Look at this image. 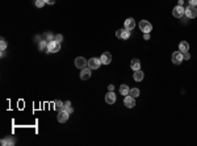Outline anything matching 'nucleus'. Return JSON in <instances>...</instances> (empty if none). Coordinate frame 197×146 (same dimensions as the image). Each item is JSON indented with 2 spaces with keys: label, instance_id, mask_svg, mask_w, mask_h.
<instances>
[{
  "label": "nucleus",
  "instance_id": "nucleus-1",
  "mask_svg": "<svg viewBox=\"0 0 197 146\" xmlns=\"http://www.w3.org/2000/svg\"><path fill=\"white\" fill-rule=\"evenodd\" d=\"M59 49H61V42H57L55 40L49 42V46H47V53H58Z\"/></svg>",
  "mask_w": 197,
  "mask_h": 146
},
{
  "label": "nucleus",
  "instance_id": "nucleus-2",
  "mask_svg": "<svg viewBox=\"0 0 197 146\" xmlns=\"http://www.w3.org/2000/svg\"><path fill=\"white\" fill-rule=\"evenodd\" d=\"M139 29H141L143 33H150L151 29H152V25L148 21H146V20H142V21L139 22Z\"/></svg>",
  "mask_w": 197,
  "mask_h": 146
},
{
  "label": "nucleus",
  "instance_id": "nucleus-3",
  "mask_svg": "<svg viewBox=\"0 0 197 146\" xmlns=\"http://www.w3.org/2000/svg\"><path fill=\"white\" fill-rule=\"evenodd\" d=\"M172 15L175 16L176 19H181L183 16L185 15V8L184 7H180V5H176L172 11Z\"/></svg>",
  "mask_w": 197,
  "mask_h": 146
},
{
  "label": "nucleus",
  "instance_id": "nucleus-4",
  "mask_svg": "<svg viewBox=\"0 0 197 146\" xmlns=\"http://www.w3.org/2000/svg\"><path fill=\"white\" fill-rule=\"evenodd\" d=\"M185 15H187V17H189V19L197 17V8L193 5H188L187 8H185Z\"/></svg>",
  "mask_w": 197,
  "mask_h": 146
},
{
  "label": "nucleus",
  "instance_id": "nucleus-5",
  "mask_svg": "<svg viewBox=\"0 0 197 146\" xmlns=\"http://www.w3.org/2000/svg\"><path fill=\"white\" fill-rule=\"evenodd\" d=\"M116 37L120 38V40H128L130 37V30H128V29H118L116 32Z\"/></svg>",
  "mask_w": 197,
  "mask_h": 146
},
{
  "label": "nucleus",
  "instance_id": "nucleus-6",
  "mask_svg": "<svg viewBox=\"0 0 197 146\" xmlns=\"http://www.w3.org/2000/svg\"><path fill=\"white\" fill-rule=\"evenodd\" d=\"M100 66H101V61H100V58H91L88 61V67L91 68V70H97Z\"/></svg>",
  "mask_w": 197,
  "mask_h": 146
},
{
  "label": "nucleus",
  "instance_id": "nucleus-7",
  "mask_svg": "<svg viewBox=\"0 0 197 146\" xmlns=\"http://www.w3.org/2000/svg\"><path fill=\"white\" fill-rule=\"evenodd\" d=\"M75 66L80 70H83V68H86V66H88V61H86V58H83V57H78L75 59Z\"/></svg>",
  "mask_w": 197,
  "mask_h": 146
},
{
  "label": "nucleus",
  "instance_id": "nucleus-8",
  "mask_svg": "<svg viewBox=\"0 0 197 146\" xmlns=\"http://www.w3.org/2000/svg\"><path fill=\"white\" fill-rule=\"evenodd\" d=\"M136 97L130 96V95H128V96H125V99H123V104H125V107L126 108H133V107L136 105Z\"/></svg>",
  "mask_w": 197,
  "mask_h": 146
},
{
  "label": "nucleus",
  "instance_id": "nucleus-9",
  "mask_svg": "<svg viewBox=\"0 0 197 146\" xmlns=\"http://www.w3.org/2000/svg\"><path fill=\"white\" fill-rule=\"evenodd\" d=\"M91 74H92V70L91 68H83L82 70V72H80V79L82 80H88L89 78H91Z\"/></svg>",
  "mask_w": 197,
  "mask_h": 146
},
{
  "label": "nucleus",
  "instance_id": "nucleus-10",
  "mask_svg": "<svg viewBox=\"0 0 197 146\" xmlns=\"http://www.w3.org/2000/svg\"><path fill=\"white\" fill-rule=\"evenodd\" d=\"M172 62L175 65H180L183 62V53L181 51H175L172 54Z\"/></svg>",
  "mask_w": 197,
  "mask_h": 146
},
{
  "label": "nucleus",
  "instance_id": "nucleus-11",
  "mask_svg": "<svg viewBox=\"0 0 197 146\" xmlns=\"http://www.w3.org/2000/svg\"><path fill=\"white\" fill-rule=\"evenodd\" d=\"M100 61H101L103 65H109V63L112 62V55L108 53V51H105V53L101 54V57H100Z\"/></svg>",
  "mask_w": 197,
  "mask_h": 146
},
{
  "label": "nucleus",
  "instance_id": "nucleus-12",
  "mask_svg": "<svg viewBox=\"0 0 197 146\" xmlns=\"http://www.w3.org/2000/svg\"><path fill=\"white\" fill-rule=\"evenodd\" d=\"M68 116H70V113L66 112L65 109H62V111L58 112V121L59 122H66L68 120Z\"/></svg>",
  "mask_w": 197,
  "mask_h": 146
},
{
  "label": "nucleus",
  "instance_id": "nucleus-13",
  "mask_svg": "<svg viewBox=\"0 0 197 146\" xmlns=\"http://www.w3.org/2000/svg\"><path fill=\"white\" fill-rule=\"evenodd\" d=\"M105 101L108 104H113L116 103V95H114V91H109L107 95H105Z\"/></svg>",
  "mask_w": 197,
  "mask_h": 146
},
{
  "label": "nucleus",
  "instance_id": "nucleus-14",
  "mask_svg": "<svg viewBox=\"0 0 197 146\" xmlns=\"http://www.w3.org/2000/svg\"><path fill=\"white\" fill-rule=\"evenodd\" d=\"M130 67H132L133 71L141 70V62H139V59H137V58L132 59V62H130Z\"/></svg>",
  "mask_w": 197,
  "mask_h": 146
},
{
  "label": "nucleus",
  "instance_id": "nucleus-15",
  "mask_svg": "<svg viewBox=\"0 0 197 146\" xmlns=\"http://www.w3.org/2000/svg\"><path fill=\"white\" fill-rule=\"evenodd\" d=\"M134 28H136V21H134V19H126V21H125V29L133 30Z\"/></svg>",
  "mask_w": 197,
  "mask_h": 146
},
{
  "label": "nucleus",
  "instance_id": "nucleus-16",
  "mask_svg": "<svg viewBox=\"0 0 197 146\" xmlns=\"http://www.w3.org/2000/svg\"><path fill=\"white\" fill-rule=\"evenodd\" d=\"M188 50H189V44H188L187 41H181V42L179 44V51H181V53H187Z\"/></svg>",
  "mask_w": 197,
  "mask_h": 146
},
{
  "label": "nucleus",
  "instance_id": "nucleus-17",
  "mask_svg": "<svg viewBox=\"0 0 197 146\" xmlns=\"http://www.w3.org/2000/svg\"><path fill=\"white\" fill-rule=\"evenodd\" d=\"M130 92V88L128 87L126 84H121V87H120V93L122 95V96H128Z\"/></svg>",
  "mask_w": 197,
  "mask_h": 146
},
{
  "label": "nucleus",
  "instance_id": "nucleus-18",
  "mask_svg": "<svg viewBox=\"0 0 197 146\" xmlns=\"http://www.w3.org/2000/svg\"><path fill=\"white\" fill-rule=\"evenodd\" d=\"M134 80L136 82H142V79H143V72L141 71V70H137V71H134Z\"/></svg>",
  "mask_w": 197,
  "mask_h": 146
},
{
  "label": "nucleus",
  "instance_id": "nucleus-19",
  "mask_svg": "<svg viewBox=\"0 0 197 146\" xmlns=\"http://www.w3.org/2000/svg\"><path fill=\"white\" fill-rule=\"evenodd\" d=\"M63 107H65V103H62L61 100H55L54 101V108H55V111H62L63 109Z\"/></svg>",
  "mask_w": 197,
  "mask_h": 146
},
{
  "label": "nucleus",
  "instance_id": "nucleus-20",
  "mask_svg": "<svg viewBox=\"0 0 197 146\" xmlns=\"http://www.w3.org/2000/svg\"><path fill=\"white\" fill-rule=\"evenodd\" d=\"M47 46H49V41H41L40 42V50H42V51H47Z\"/></svg>",
  "mask_w": 197,
  "mask_h": 146
},
{
  "label": "nucleus",
  "instance_id": "nucleus-21",
  "mask_svg": "<svg viewBox=\"0 0 197 146\" xmlns=\"http://www.w3.org/2000/svg\"><path fill=\"white\" fill-rule=\"evenodd\" d=\"M63 109H65L66 112H68L71 115V113L74 112V109H72V107H71V103L70 101H66L65 103V107H63Z\"/></svg>",
  "mask_w": 197,
  "mask_h": 146
},
{
  "label": "nucleus",
  "instance_id": "nucleus-22",
  "mask_svg": "<svg viewBox=\"0 0 197 146\" xmlns=\"http://www.w3.org/2000/svg\"><path fill=\"white\" fill-rule=\"evenodd\" d=\"M129 95H130V96H133V97L139 96V90H138V88H132V90H130V92H129Z\"/></svg>",
  "mask_w": 197,
  "mask_h": 146
},
{
  "label": "nucleus",
  "instance_id": "nucleus-23",
  "mask_svg": "<svg viewBox=\"0 0 197 146\" xmlns=\"http://www.w3.org/2000/svg\"><path fill=\"white\" fill-rule=\"evenodd\" d=\"M0 49H1V51L7 49V42H5V40H4V38H1V44H0Z\"/></svg>",
  "mask_w": 197,
  "mask_h": 146
},
{
  "label": "nucleus",
  "instance_id": "nucleus-24",
  "mask_svg": "<svg viewBox=\"0 0 197 146\" xmlns=\"http://www.w3.org/2000/svg\"><path fill=\"white\" fill-rule=\"evenodd\" d=\"M43 4H45V0H36V7H38V8L43 7Z\"/></svg>",
  "mask_w": 197,
  "mask_h": 146
},
{
  "label": "nucleus",
  "instance_id": "nucleus-25",
  "mask_svg": "<svg viewBox=\"0 0 197 146\" xmlns=\"http://www.w3.org/2000/svg\"><path fill=\"white\" fill-rule=\"evenodd\" d=\"M46 38H47V41H49V42H51V41H54V38H55V37H54L51 33H47L46 34Z\"/></svg>",
  "mask_w": 197,
  "mask_h": 146
},
{
  "label": "nucleus",
  "instance_id": "nucleus-26",
  "mask_svg": "<svg viewBox=\"0 0 197 146\" xmlns=\"http://www.w3.org/2000/svg\"><path fill=\"white\" fill-rule=\"evenodd\" d=\"M54 40H55L57 42H62V40H63V37H62L61 34H57V36H55V38H54Z\"/></svg>",
  "mask_w": 197,
  "mask_h": 146
},
{
  "label": "nucleus",
  "instance_id": "nucleus-27",
  "mask_svg": "<svg viewBox=\"0 0 197 146\" xmlns=\"http://www.w3.org/2000/svg\"><path fill=\"white\" fill-rule=\"evenodd\" d=\"M188 3H189V5L196 7L197 5V0H188Z\"/></svg>",
  "mask_w": 197,
  "mask_h": 146
},
{
  "label": "nucleus",
  "instance_id": "nucleus-28",
  "mask_svg": "<svg viewBox=\"0 0 197 146\" xmlns=\"http://www.w3.org/2000/svg\"><path fill=\"white\" fill-rule=\"evenodd\" d=\"M189 58H191V54L188 53V51L187 53H183V59H189Z\"/></svg>",
  "mask_w": 197,
  "mask_h": 146
},
{
  "label": "nucleus",
  "instance_id": "nucleus-29",
  "mask_svg": "<svg viewBox=\"0 0 197 146\" xmlns=\"http://www.w3.org/2000/svg\"><path fill=\"white\" fill-rule=\"evenodd\" d=\"M143 38L145 40H150V33H143Z\"/></svg>",
  "mask_w": 197,
  "mask_h": 146
},
{
  "label": "nucleus",
  "instance_id": "nucleus-30",
  "mask_svg": "<svg viewBox=\"0 0 197 146\" xmlns=\"http://www.w3.org/2000/svg\"><path fill=\"white\" fill-rule=\"evenodd\" d=\"M45 3L46 4H54L55 3V0H45Z\"/></svg>",
  "mask_w": 197,
  "mask_h": 146
},
{
  "label": "nucleus",
  "instance_id": "nucleus-31",
  "mask_svg": "<svg viewBox=\"0 0 197 146\" xmlns=\"http://www.w3.org/2000/svg\"><path fill=\"white\" fill-rule=\"evenodd\" d=\"M108 90L109 91H114V86H113V84H109V86H108Z\"/></svg>",
  "mask_w": 197,
  "mask_h": 146
},
{
  "label": "nucleus",
  "instance_id": "nucleus-32",
  "mask_svg": "<svg viewBox=\"0 0 197 146\" xmlns=\"http://www.w3.org/2000/svg\"><path fill=\"white\" fill-rule=\"evenodd\" d=\"M183 4H184V0H179V1H177V5L183 7Z\"/></svg>",
  "mask_w": 197,
  "mask_h": 146
},
{
  "label": "nucleus",
  "instance_id": "nucleus-33",
  "mask_svg": "<svg viewBox=\"0 0 197 146\" xmlns=\"http://www.w3.org/2000/svg\"><path fill=\"white\" fill-rule=\"evenodd\" d=\"M196 8H197V5H196Z\"/></svg>",
  "mask_w": 197,
  "mask_h": 146
}]
</instances>
